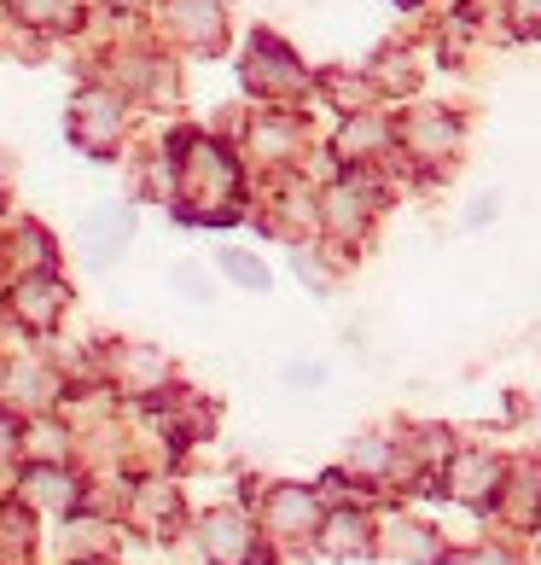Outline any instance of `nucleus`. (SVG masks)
<instances>
[{
  "mask_svg": "<svg viewBox=\"0 0 541 565\" xmlns=\"http://www.w3.org/2000/svg\"><path fill=\"white\" fill-rule=\"evenodd\" d=\"M53 472H58V467H41V472H30L24 495H35V501H47V508L65 513L71 501H76V484H71V478H53Z\"/></svg>",
  "mask_w": 541,
  "mask_h": 565,
  "instance_id": "nucleus-5",
  "label": "nucleus"
},
{
  "mask_svg": "<svg viewBox=\"0 0 541 565\" xmlns=\"http://www.w3.org/2000/svg\"><path fill=\"white\" fill-rule=\"evenodd\" d=\"M268 519H274V531H315V519H321V508H315V495L309 490H291V484H280L274 495H268Z\"/></svg>",
  "mask_w": 541,
  "mask_h": 565,
  "instance_id": "nucleus-4",
  "label": "nucleus"
},
{
  "mask_svg": "<svg viewBox=\"0 0 541 565\" xmlns=\"http://www.w3.org/2000/svg\"><path fill=\"white\" fill-rule=\"evenodd\" d=\"M461 565H507V554H495V548H477V554H466Z\"/></svg>",
  "mask_w": 541,
  "mask_h": 565,
  "instance_id": "nucleus-10",
  "label": "nucleus"
},
{
  "mask_svg": "<svg viewBox=\"0 0 541 565\" xmlns=\"http://www.w3.org/2000/svg\"><path fill=\"white\" fill-rule=\"evenodd\" d=\"M448 490L461 495V501H489L495 490H501V467H495L489 455H461L454 460V478H448Z\"/></svg>",
  "mask_w": 541,
  "mask_h": 565,
  "instance_id": "nucleus-3",
  "label": "nucleus"
},
{
  "mask_svg": "<svg viewBox=\"0 0 541 565\" xmlns=\"http://www.w3.org/2000/svg\"><path fill=\"white\" fill-rule=\"evenodd\" d=\"M65 7H71V0H35V7H30V12H35V18H71Z\"/></svg>",
  "mask_w": 541,
  "mask_h": 565,
  "instance_id": "nucleus-9",
  "label": "nucleus"
},
{
  "mask_svg": "<svg viewBox=\"0 0 541 565\" xmlns=\"http://www.w3.org/2000/svg\"><path fill=\"white\" fill-rule=\"evenodd\" d=\"M204 548H210L216 565H245V554H251V525L239 513H210L204 519Z\"/></svg>",
  "mask_w": 541,
  "mask_h": 565,
  "instance_id": "nucleus-1",
  "label": "nucleus"
},
{
  "mask_svg": "<svg viewBox=\"0 0 541 565\" xmlns=\"http://www.w3.org/2000/svg\"><path fill=\"white\" fill-rule=\"evenodd\" d=\"M349 467H367V478H385L390 472V444L385 437H361V444L349 449Z\"/></svg>",
  "mask_w": 541,
  "mask_h": 565,
  "instance_id": "nucleus-7",
  "label": "nucleus"
},
{
  "mask_svg": "<svg viewBox=\"0 0 541 565\" xmlns=\"http://www.w3.org/2000/svg\"><path fill=\"white\" fill-rule=\"evenodd\" d=\"M518 7H524V12H541V0H518Z\"/></svg>",
  "mask_w": 541,
  "mask_h": 565,
  "instance_id": "nucleus-11",
  "label": "nucleus"
},
{
  "mask_svg": "<svg viewBox=\"0 0 541 565\" xmlns=\"http://www.w3.org/2000/svg\"><path fill=\"white\" fill-rule=\"evenodd\" d=\"M221 268H227L239 286H268V268H262L257 257H245V250H221Z\"/></svg>",
  "mask_w": 541,
  "mask_h": 565,
  "instance_id": "nucleus-8",
  "label": "nucleus"
},
{
  "mask_svg": "<svg viewBox=\"0 0 541 565\" xmlns=\"http://www.w3.org/2000/svg\"><path fill=\"white\" fill-rule=\"evenodd\" d=\"M99 99H106V94H88V106H82V140H88L94 152H106V140L117 129V111L99 106Z\"/></svg>",
  "mask_w": 541,
  "mask_h": 565,
  "instance_id": "nucleus-6",
  "label": "nucleus"
},
{
  "mask_svg": "<svg viewBox=\"0 0 541 565\" xmlns=\"http://www.w3.org/2000/svg\"><path fill=\"white\" fill-rule=\"evenodd\" d=\"M12 309H18V321H30L35 332H47L58 321V309H65V286H53V280H24L12 291Z\"/></svg>",
  "mask_w": 541,
  "mask_h": 565,
  "instance_id": "nucleus-2",
  "label": "nucleus"
}]
</instances>
